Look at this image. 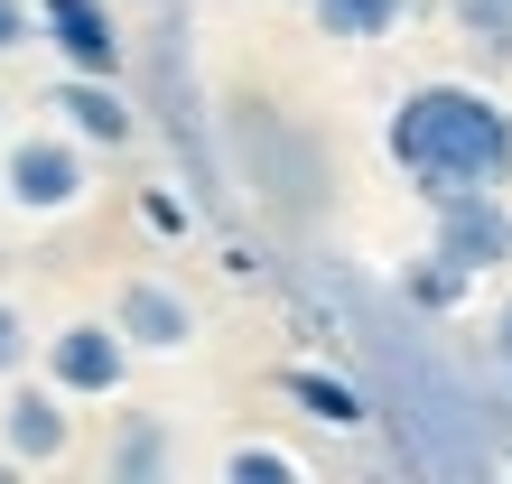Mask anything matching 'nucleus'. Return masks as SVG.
<instances>
[{
	"label": "nucleus",
	"mask_w": 512,
	"mask_h": 484,
	"mask_svg": "<svg viewBox=\"0 0 512 484\" xmlns=\"http://www.w3.org/2000/svg\"><path fill=\"white\" fill-rule=\"evenodd\" d=\"M38 38L66 56V75H122V19H112V0H38Z\"/></svg>",
	"instance_id": "nucleus-6"
},
{
	"label": "nucleus",
	"mask_w": 512,
	"mask_h": 484,
	"mask_svg": "<svg viewBox=\"0 0 512 484\" xmlns=\"http://www.w3.org/2000/svg\"><path fill=\"white\" fill-rule=\"evenodd\" d=\"M75 447V410L56 382H19L10 401H0V457L10 466H56Z\"/></svg>",
	"instance_id": "nucleus-5"
},
{
	"label": "nucleus",
	"mask_w": 512,
	"mask_h": 484,
	"mask_svg": "<svg viewBox=\"0 0 512 484\" xmlns=\"http://www.w3.org/2000/svg\"><path fill=\"white\" fill-rule=\"evenodd\" d=\"M494 363H503V391H512V354H494Z\"/></svg>",
	"instance_id": "nucleus-19"
},
{
	"label": "nucleus",
	"mask_w": 512,
	"mask_h": 484,
	"mask_svg": "<svg viewBox=\"0 0 512 484\" xmlns=\"http://www.w3.org/2000/svg\"><path fill=\"white\" fill-rule=\"evenodd\" d=\"M19 363H28V317L0 298V382H19Z\"/></svg>",
	"instance_id": "nucleus-15"
},
{
	"label": "nucleus",
	"mask_w": 512,
	"mask_h": 484,
	"mask_svg": "<svg viewBox=\"0 0 512 484\" xmlns=\"http://www.w3.org/2000/svg\"><path fill=\"white\" fill-rule=\"evenodd\" d=\"M47 112L66 121L84 149H131V131H140V112H131V94H122V75H66V84L47 94Z\"/></svg>",
	"instance_id": "nucleus-7"
},
{
	"label": "nucleus",
	"mask_w": 512,
	"mask_h": 484,
	"mask_svg": "<svg viewBox=\"0 0 512 484\" xmlns=\"http://www.w3.org/2000/svg\"><path fill=\"white\" fill-rule=\"evenodd\" d=\"M280 401H289V410H308L317 429H364V419H373L364 382L326 373V363H289V373H280Z\"/></svg>",
	"instance_id": "nucleus-9"
},
{
	"label": "nucleus",
	"mask_w": 512,
	"mask_h": 484,
	"mask_svg": "<svg viewBox=\"0 0 512 484\" xmlns=\"http://www.w3.org/2000/svg\"><path fill=\"white\" fill-rule=\"evenodd\" d=\"M0 121H10V103H0Z\"/></svg>",
	"instance_id": "nucleus-20"
},
{
	"label": "nucleus",
	"mask_w": 512,
	"mask_h": 484,
	"mask_svg": "<svg viewBox=\"0 0 512 484\" xmlns=\"http://www.w3.org/2000/svg\"><path fill=\"white\" fill-rule=\"evenodd\" d=\"M131 336L112 317H75V326H56L47 336V382L66 391V401H112V391L131 382Z\"/></svg>",
	"instance_id": "nucleus-3"
},
{
	"label": "nucleus",
	"mask_w": 512,
	"mask_h": 484,
	"mask_svg": "<svg viewBox=\"0 0 512 484\" xmlns=\"http://www.w3.org/2000/svg\"><path fill=\"white\" fill-rule=\"evenodd\" d=\"M0 270H10V261H0Z\"/></svg>",
	"instance_id": "nucleus-21"
},
{
	"label": "nucleus",
	"mask_w": 512,
	"mask_h": 484,
	"mask_svg": "<svg viewBox=\"0 0 512 484\" xmlns=\"http://www.w3.org/2000/svg\"><path fill=\"white\" fill-rule=\"evenodd\" d=\"M466 28H475V47H485L494 66L512 56V0H466Z\"/></svg>",
	"instance_id": "nucleus-14"
},
{
	"label": "nucleus",
	"mask_w": 512,
	"mask_h": 484,
	"mask_svg": "<svg viewBox=\"0 0 512 484\" xmlns=\"http://www.w3.org/2000/svg\"><path fill=\"white\" fill-rule=\"evenodd\" d=\"M466 289H475V280H466L457 261H438V252L419 261V270H401V298H410V308H457Z\"/></svg>",
	"instance_id": "nucleus-12"
},
{
	"label": "nucleus",
	"mask_w": 512,
	"mask_h": 484,
	"mask_svg": "<svg viewBox=\"0 0 512 484\" xmlns=\"http://www.w3.org/2000/svg\"><path fill=\"white\" fill-rule=\"evenodd\" d=\"M224 475L233 484H298V457H289V447H270V438H243L224 457Z\"/></svg>",
	"instance_id": "nucleus-13"
},
{
	"label": "nucleus",
	"mask_w": 512,
	"mask_h": 484,
	"mask_svg": "<svg viewBox=\"0 0 512 484\" xmlns=\"http://www.w3.org/2000/svg\"><path fill=\"white\" fill-rule=\"evenodd\" d=\"M382 149L429 205L466 196V187H512V112H503V94L457 84V75L410 84L382 121Z\"/></svg>",
	"instance_id": "nucleus-1"
},
{
	"label": "nucleus",
	"mask_w": 512,
	"mask_h": 484,
	"mask_svg": "<svg viewBox=\"0 0 512 484\" xmlns=\"http://www.w3.org/2000/svg\"><path fill=\"white\" fill-rule=\"evenodd\" d=\"M38 38V0H0V56H19Z\"/></svg>",
	"instance_id": "nucleus-16"
},
{
	"label": "nucleus",
	"mask_w": 512,
	"mask_h": 484,
	"mask_svg": "<svg viewBox=\"0 0 512 484\" xmlns=\"http://www.w3.org/2000/svg\"><path fill=\"white\" fill-rule=\"evenodd\" d=\"M308 19H317V38L373 47V38H391V28L410 19V0H308Z\"/></svg>",
	"instance_id": "nucleus-10"
},
{
	"label": "nucleus",
	"mask_w": 512,
	"mask_h": 484,
	"mask_svg": "<svg viewBox=\"0 0 512 484\" xmlns=\"http://www.w3.org/2000/svg\"><path fill=\"white\" fill-rule=\"evenodd\" d=\"M429 215H438V242H429V252H438V261H457L466 280H485V270H503V261H512V205H503V187L438 196Z\"/></svg>",
	"instance_id": "nucleus-4"
},
{
	"label": "nucleus",
	"mask_w": 512,
	"mask_h": 484,
	"mask_svg": "<svg viewBox=\"0 0 512 484\" xmlns=\"http://www.w3.org/2000/svg\"><path fill=\"white\" fill-rule=\"evenodd\" d=\"M103 466L122 475V484H159V475H168V429H159L149 410H131L122 429H112V457H103Z\"/></svg>",
	"instance_id": "nucleus-11"
},
{
	"label": "nucleus",
	"mask_w": 512,
	"mask_h": 484,
	"mask_svg": "<svg viewBox=\"0 0 512 484\" xmlns=\"http://www.w3.org/2000/svg\"><path fill=\"white\" fill-rule=\"evenodd\" d=\"M112 326H122L140 354H177V345H196V308H187L168 280H122V298H112Z\"/></svg>",
	"instance_id": "nucleus-8"
},
{
	"label": "nucleus",
	"mask_w": 512,
	"mask_h": 484,
	"mask_svg": "<svg viewBox=\"0 0 512 484\" xmlns=\"http://www.w3.org/2000/svg\"><path fill=\"white\" fill-rule=\"evenodd\" d=\"M140 215L159 224V233H187V205H177V196H140Z\"/></svg>",
	"instance_id": "nucleus-17"
},
{
	"label": "nucleus",
	"mask_w": 512,
	"mask_h": 484,
	"mask_svg": "<svg viewBox=\"0 0 512 484\" xmlns=\"http://www.w3.org/2000/svg\"><path fill=\"white\" fill-rule=\"evenodd\" d=\"M84 187H94V168H84V140L66 121L0 140V205H10V215H75Z\"/></svg>",
	"instance_id": "nucleus-2"
},
{
	"label": "nucleus",
	"mask_w": 512,
	"mask_h": 484,
	"mask_svg": "<svg viewBox=\"0 0 512 484\" xmlns=\"http://www.w3.org/2000/svg\"><path fill=\"white\" fill-rule=\"evenodd\" d=\"M494 354H512V298H503V317H494Z\"/></svg>",
	"instance_id": "nucleus-18"
}]
</instances>
